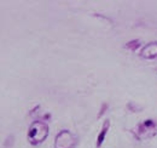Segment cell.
Instances as JSON below:
<instances>
[{
    "label": "cell",
    "mask_w": 157,
    "mask_h": 148,
    "mask_svg": "<svg viewBox=\"0 0 157 148\" xmlns=\"http://www.w3.org/2000/svg\"><path fill=\"white\" fill-rule=\"evenodd\" d=\"M133 136L139 141H145L157 135V121L154 119H146L132 129Z\"/></svg>",
    "instance_id": "obj_2"
},
{
    "label": "cell",
    "mask_w": 157,
    "mask_h": 148,
    "mask_svg": "<svg viewBox=\"0 0 157 148\" xmlns=\"http://www.w3.org/2000/svg\"><path fill=\"white\" fill-rule=\"evenodd\" d=\"M140 55L144 58H147V60H152L157 57V43H150L147 45H145L141 51H140Z\"/></svg>",
    "instance_id": "obj_4"
},
{
    "label": "cell",
    "mask_w": 157,
    "mask_h": 148,
    "mask_svg": "<svg viewBox=\"0 0 157 148\" xmlns=\"http://www.w3.org/2000/svg\"><path fill=\"white\" fill-rule=\"evenodd\" d=\"M78 142L75 135H73L69 130L59 131L55 140V148H74Z\"/></svg>",
    "instance_id": "obj_3"
},
{
    "label": "cell",
    "mask_w": 157,
    "mask_h": 148,
    "mask_svg": "<svg viewBox=\"0 0 157 148\" xmlns=\"http://www.w3.org/2000/svg\"><path fill=\"white\" fill-rule=\"evenodd\" d=\"M108 107H109V106H108V103H106V102H104V103H103V107L100 108V112H99V114H98V118H100V117L105 113V111L108 109Z\"/></svg>",
    "instance_id": "obj_7"
},
{
    "label": "cell",
    "mask_w": 157,
    "mask_h": 148,
    "mask_svg": "<svg viewBox=\"0 0 157 148\" xmlns=\"http://www.w3.org/2000/svg\"><path fill=\"white\" fill-rule=\"evenodd\" d=\"M127 107L131 108V111H133V112H137L138 109H139V107H136V105H134L133 102H129V103L127 105Z\"/></svg>",
    "instance_id": "obj_8"
},
{
    "label": "cell",
    "mask_w": 157,
    "mask_h": 148,
    "mask_svg": "<svg viewBox=\"0 0 157 148\" xmlns=\"http://www.w3.org/2000/svg\"><path fill=\"white\" fill-rule=\"evenodd\" d=\"M48 136V126L45 121L36 120L34 121L28 130V141L30 145L38 146L42 143Z\"/></svg>",
    "instance_id": "obj_1"
},
{
    "label": "cell",
    "mask_w": 157,
    "mask_h": 148,
    "mask_svg": "<svg viewBox=\"0 0 157 148\" xmlns=\"http://www.w3.org/2000/svg\"><path fill=\"white\" fill-rule=\"evenodd\" d=\"M140 45H141L140 40H132V41H129V43L126 44V47L129 49L131 51H137L138 49L140 47Z\"/></svg>",
    "instance_id": "obj_6"
},
{
    "label": "cell",
    "mask_w": 157,
    "mask_h": 148,
    "mask_svg": "<svg viewBox=\"0 0 157 148\" xmlns=\"http://www.w3.org/2000/svg\"><path fill=\"white\" fill-rule=\"evenodd\" d=\"M109 128H110V120L106 119V120L104 121L101 129H100V132L98 134V137H97V143H96L97 148L101 147V145H103V142H104V140H105V136H106V134H108V131H109Z\"/></svg>",
    "instance_id": "obj_5"
}]
</instances>
